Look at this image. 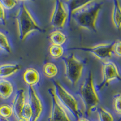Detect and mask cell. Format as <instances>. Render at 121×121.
I'll return each instance as SVG.
<instances>
[{"label":"cell","mask_w":121,"mask_h":121,"mask_svg":"<svg viewBox=\"0 0 121 121\" xmlns=\"http://www.w3.org/2000/svg\"><path fill=\"white\" fill-rule=\"evenodd\" d=\"M104 2L91 0L72 10V19L80 28L97 32L96 21Z\"/></svg>","instance_id":"6da1fadb"},{"label":"cell","mask_w":121,"mask_h":121,"mask_svg":"<svg viewBox=\"0 0 121 121\" xmlns=\"http://www.w3.org/2000/svg\"><path fill=\"white\" fill-rule=\"evenodd\" d=\"M15 18L18 26L19 39L21 41H24L28 35L34 31L44 32L35 20L24 1H21L19 4Z\"/></svg>","instance_id":"7a4b0ae2"},{"label":"cell","mask_w":121,"mask_h":121,"mask_svg":"<svg viewBox=\"0 0 121 121\" xmlns=\"http://www.w3.org/2000/svg\"><path fill=\"white\" fill-rule=\"evenodd\" d=\"M78 95L84 105L85 114L90 115L91 112L98 107L100 102L94 85L93 74L91 72L81 85Z\"/></svg>","instance_id":"3957f363"},{"label":"cell","mask_w":121,"mask_h":121,"mask_svg":"<svg viewBox=\"0 0 121 121\" xmlns=\"http://www.w3.org/2000/svg\"><path fill=\"white\" fill-rule=\"evenodd\" d=\"M53 84L55 86L53 89L60 103L67 112H69L78 121L81 118V112L76 99L59 82L54 81Z\"/></svg>","instance_id":"277c9868"},{"label":"cell","mask_w":121,"mask_h":121,"mask_svg":"<svg viewBox=\"0 0 121 121\" xmlns=\"http://www.w3.org/2000/svg\"><path fill=\"white\" fill-rule=\"evenodd\" d=\"M65 67V76L67 80L73 86L79 81L82 73L84 64L74 54H71L62 58Z\"/></svg>","instance_id":"5b68a950"},{"label":"cell","mask_w":121,"mask_h":121,"mask_svg":"<svg viewBox=\"0 0 121 121\" xmlns=\"http://www.w3.org/2000/svg\"><path fill=\"white\" fill-rule=\"evenodd\" d=\"M69 17V10L66 5L62 1L57 0L54 2L53 12L50 18V25L55 29H62Z\"/></svg>","instance_id":"8992f818"},{"label":"cell","mask_w":121,"mask_h":121,"mask_svg":"<svg viewBox=\"0 0 121 121\" xmlns=\"http://www.w3.org/2000/svg\"><path fill=\"white\" fill-rule=\"evenodd\" d=\"M48 91L52 99L51 112L48 121H72L67 110L58 100L53 88H49Z\"/></svg>","instance_id":"52a82bcc"},{"label":"cell","mask_w":121,"mask_h":121,"mask_svg":"<svg viewBox=\"0 0 121 121\" xmlns=\"http://www.w3.org/2000/svg\"><path fill=\"white\" fill-rule=\"evenodd\" d=\"M102 81L98 85L99 90L107 86L110 82L114 79L121 80L119 72L116 65L112 61L107 60L102 64Z\"/></svg>","instance_id":"ba28073f"},{"label":"cell","mask_w":121,"mask_h":121,"mask_svg":"<svg viewBox=\"0 0 121 121\" xmlns=\"http://www.w3.org/2000/svg\"><path fill=\"white\" fill-rule=\"evenodd\" d=\"M112 44L111 43H103L91 47H74L70 50H79L82 51L88 52L93 55L96 58L102 62L107 61L112 57Z\"/></svg>","instance_id":"9c48e42d"},{"label":"cell","mask_w":121,"mask_h":121,"mask_svg":"<svg viewBox=\"0 0 121 121\" xmlns=\"http://www.w3.org/2000/svg\"><path fill=\"white\" fill-rule=\"evenodd\" d=\"M29 87V102L32 110L31 121H38L43 112V104L34 87L32 86Z\"/></svg>","instance_id":"30bf717a"},{"label":"cell","mask_w":121,"mask_h":121,"mask_svg":"<svg viewBox=\"0 0 121 121\" xmlns=\"http://www.w3.org/2000/svg\"><path fill=\"white\" fill-rule=\"evenodd\" d=\"M26 95L23 89H19L15 93L12 100V109L17 121L22 117V112L26 104Z\"/></svg>","instance_id":"8fae6325"},{"label":"cell","mask_w":121,"mask_h":121,"mask_svg":"<svg viewBox=\"0 0 121 121\" xmlns=\"http://www.w3.org/2000/svg\"><path fill=\"white\" fill-rule=\"evenodd\" d=\"M23 79L29 86L33 87L39 81L40 75L36 70L33 68H29L24 73Z\"/></svg>","instance_id":"7c38bea8"},{"label":"cell","mask_w":121,"mask_h":121,"mask_svg":"<svg viewBox=\"0 0 121 121\" xmlns=\"http://www.w3.org/2000/svg\"><path fill=\"white\" fill-rule=\"evenodd\" d=\"M21 69V65L16 64H4L0 65V78L6 79L17 73Z\"/></svg>","instance_id":"4fadbf2b"},{"label":"cell","mask_w":121,"mask_h":121,"mask_svg":"<svg viewBox=\"0 0 121 121\" xmlns=\"http://www.w3.org/2000/svg\"><path fill=\"white\" fill-rule=\"evenodd\" d=\"M13 92V87L11 82L6 79H0V98L7 99Z\"/></svg>","instance_id":"5bb4252c"},{"label":"cell","mask_w":121,"mask_h":121,"mask_svg":"<svg viewBox=\"0 0 121 121\" xmlns=\"http://www.w3.org/2000/svg\"><path fill=\"white\" fill-rule=\"evenodd\" d=\"M121 5L119 1H113V7L112 11V21L114 27L117 29L121 27Z\"/></svg>","instance_id":"9a60e30c"},{"label":"cell","mask_w":121,"mask_h":121,"mask_svg":"<svg viewBox=\"0 0 121 121\" xmlns=\"http://www.w3.org/2000/svg\"><path fill=\"white\" fill-rule=\"evenodd\" d=\"M49 38L52 44L61 46L66 41L67 36L60 30H57L50 34Z\"/></svg>","instance_id":"2e32d148"},{"label":"cell","mask_w":121,"mask_h":121,"mask_svg":"<svg viewBox=\"0 0 121 121\" xmlns=\"http://www.w3.org/2000/svg\"><path fill=\"white\" fill-rule=\"evenodd\" d=\"M43 72L44 75L48 78H52L58 74V70L56 65L52 62H47L43 65Z\"/></svg>","instance_id":"e0dca14e"},{"label":"cell","mask_w":121,"mask_h":121,"mask_svg":"<svg viewBox=\"0 0 121 121\" xmlns=\"http://www.w3.org/2000/svg\"><path fill=\"white\" fill-rule=\"evenodd\" d=\"M49 53L52 58L55 59H58L63 55L64 48L60 45L52 44L49 47Z\"/></svg>","instance_id":"ac0fdd59"},{"label":"cell","mask_w":121,"mask_h":121,"mask_svg":"<svg viewBox=\"0 0 121 121\" xmlns=\"http://www.w3.org/2000/svg\"><path fill=\"white\" fill-rule=\"evenodd\" d=\"M98 113L99 121H114L112 114L102 107H100L98 108Z\"/></svg>","instance_id":"d6986e66"},{"label":"cell","mask_w":121,"mask_h":121,"mask_svg":"<svg viewBox=\"0 0 121 121\" xmlns=\"http://www.w3.org/2000/svg\"><path fill=\"white\" fill-rule=\"evenodd\" d=\"M0 49L3 50L8 53H11L12 49L7 36L0 31Z\"/></svg>","instance_id":"ffe728a7"},{"label":"cell","mask_w":121,"mask_h":121,"mask_svg":"<svg viewBox=\"0 0 121 121\" xmlns=\"http://www.w3.org/2000/svg\"><path fill=\"white\" fill-rule=\"evenodd\" d=\"M13 113L12 107L9 105L4 104L0 106V117L9 119L12 116Z\"/></svg>","instance_id":"44dd1931"},{"label":"cell","mask_w":121,"mask_h":121,"mask_svg":"<svg viewBox=\"0 0 121 121\" xmlns=\"http://www.w3.org/2000/svg\"><path fill=\"white\" fill-rule=\"evenodd\" d=\"M22 117L26 118L31 121L32 117V110L29 102H26L22 112Z\"/></svg>","instance_id":"7402d4cb"},{"label":"cell","mask_w":121,"mask_h":121,"mask_svg":"<svg viewBox=\"0 0 121 121\" xmlns=\"http://www.w3.org/2000/svg\"><path fill=\"white\" fill-rule=\"evenodd\" d=\"M121 95L117 94L114 97V100H113V105L114 108L115 110L116 113L119 115L121 114Z\"/></svg>","instance_id":"603a6c76"},{"label":"cell","mask_w":121,"mask_h":121,"mask_svg":"<svg viewBox=\"0 0 121 121\" xmlns=\"http://www.w3.org/2000/svg\"><path fill=\"white\" fill-rule=\"evenodd\" d=\"M19 1H0V3L4 9V10H10L13 9Z\"/></svg>","instance_id":"cb8c5ba5"},{"label":"cell","mask_w":121,"mask_h":121,"mask_svg":"<svg viewBox=\"0 0 121 121\" xmlns=\"http://www.w3.org/2000/svg\"><path fill=\"white\" fill-rule=\"evenodd\" d=\"M121 42L119 39L116 40L114 43L112 44V53L118 58H121Z\"/></svg>","instance_id":"d4e9b609"},{"label":"cell","mask_w":121,"mask_h":121,"mask_svg":"<svg viewBox=\"0 0 121 121\" xmlns=\"http://www.w3.org/2000/svg\"><path fill=\"white\" fill-rule=\"evenodd\" d=\"M0 22H1L4 25L6 24L5 10L3 8V7L2 6L1 3H0Z\"/></svg>","instance_id":"484cf974"},{"label":"cell","mask_w":121,"mask_h":121,"mask_svg":"<svg viewBox=\"0 0 121 121\" xmlns=\"http://www.w3.org/2000/svg\"><path fill=\"white\" fill-rule=\"evenodd\" d=\"M77 121H90L88 119L85 118V117H81Z\"/></svg>","instance_id":"4316f807"},{"label":"cell","mask_w":121,"mask_h":121,"mask_svg":"<svg viewBox=\"0 0 121 121\" xmlns=\"http://www.w3.org/2000/svg\"><path fill=\"white\" fill-rule=\"evenodd\" d=\"M30 121V120L24 118V117H22L21 119H19L18 120V121Z\"/></svg>","instance_id":"83f0119b"}]
</instances>
